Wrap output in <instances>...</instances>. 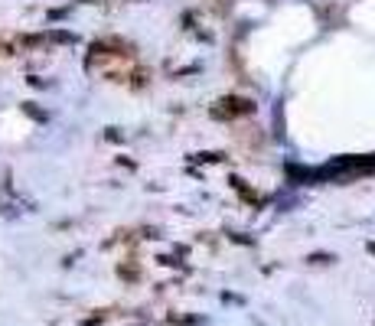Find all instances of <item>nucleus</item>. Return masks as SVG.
<instances>
[{"mask_svg":"<svg viewBox=\"0 0 375 326\" xmlns=\"http://www.w3.org/2000/svg\"><path fill=\"white\" fill-rule=\"evenodd\" d=\"M222 104H229V108H222L225 114H248V111H255V104H251V102H242V98H225Z\"/></svg>","mask_w":375,"mask_h":326,"instance_id":"nucleus-1","label":"nucleus"},{"mask_svg":"<svg viewBox=\"0 0 375 326\" xmlns=\"http://www.w3.org/2000/svg\"><path fill=\"white\" fill-rule=\"evenodd\" d=\"M307 261H310V265H333V261H336V255H310Z\"/></svg>","mask_w":375,"mask_h":326,"instance_id":"nucleus-2","label":"nucleus"},{"mask_svg":"<svg viewBox=\"0 0 375 326\" xmlns=\"http://www.w3.org/2000/svg\"><path fill=\"white\" fill-rule=\"evenodd\" d=\"M369 251H372V255H375V241H369Z\"/></svg>","mask_w":375,"mask_h":326,"instance_id":"nucleus-3","label":"nucleus"}]
</instances>
